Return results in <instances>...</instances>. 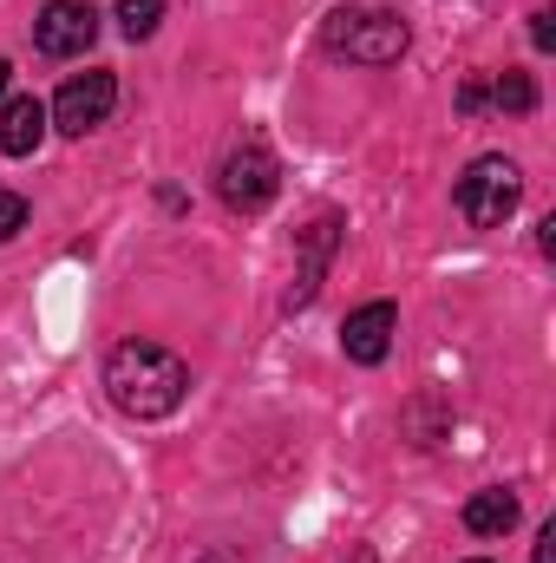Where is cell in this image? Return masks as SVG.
Wrapping results in <instances>:
<instances>
[{"label":"cell","instance_id":"cell-1","mask_svg":"<svg viewBox=\"0 0 556 563\" xmlns=\"http://www.w3.org/2000/svg\"><path fill=\"white\" fill-rule=\"evenodd\" d=\"M105 394L132 420H170L190 394V367L157 341H119L105 361Z\"/></svg>","mask_w":556,"mask_h":563},{"label":"cell","instance_id":"cell-2","mask_svg":"<svg viewBox=\"0 0 556 563\" xmlns=\"http://www.w3.org/2000/svg\"><path fill=\"white\" fill-rule=\"evenodd\" d=\"M321 46L334 59H354V66H393L413 46V26L387 7H354V13H334L321 26Z\"/></svg>","mask_w":556,"mask_h":563},{"label":"cell","instance_id":"cell-3","mask_svg":"<svg viewBox=\"0 0 556 563\" xmlns=\"http://www.w3.org/2000/svg\"><path fill=\"white\" fill-rule=\"evenodd\" d=\"M518 197H524V170L511 164V157H478L465 177H458V217L471 223V230H498L511 210H518Z\"/></svg>","mask_w":556,"mask_h":563},{"label":"cell","instance_id":"cell-4","mask_svg":"<svg viewBox=\"0 0 556 563\" xmlns=\"http://www.w3.org/2000/svg\"><path fill=\"white\" fill-rule=\"evenodd\" d=\"M112 106H119V79L105 73V66H92V73H73L66 86H59V99H53V125L66 132V139H86V132H99L105 119H112Z\"/></svg>","mask_w":556,"mask_h":563},{"label":"cell","instance_id":"cell-5","mask_svg":"<svg viewBox=\"0 0 556 563\" xmlns=\"http://www.w3.org/2000/svg\"><path fill=\"white\" fill-rule=\"evenodd\" d=\"M92 40H99V7L92 0H46L40 20H33V46L46 59H79Z\"/></svg>","mask_w":556,"mask_h":563},{"label":"cell","instance_id":"cell-6","mask_svg":"<svg viewBox=\"0 0 556 563\" xmlns=\"http://www.w3.org/2000/svg\"><path fill=\"white\" fill-rule=\"evenodd\" d=\"M216 190H223V203H230V210H263V203L281 190V164L263 151V144H243V151H230V157H223Z\"/></svg>","mask_w":556,"mask_h":563},{"label":"cell","instance_id":"cell-7","mask_svg":"<svg viewBox=\"0 0 556 563\" xmlns=\"http://www.w3.org/2000/svg\"><path fill=\"white\" fill-rule=\"evenodd\" d=\"M393 334H400V308H393V301H360V308L341 321V354L360 361V367H380L387 347H393Z\"/></svg>","mask_w":556,"mask_h":563},{"label":"cell","instance_id":"cell-8","mask_svg":"<svg viewBox=\"0 0 556 563\" xmlns=\"http://www.w3.org/2000/svg\"><path fill=\"white\" fill-rule=\"evenodd\" d=\"M334 243H341V217L321 210V217L301 230V269H294V282H288V308H308V301H314V288H321L327 263H334Z\"/></svg>","mask_w":556,"mask_h":563},{"label":"cell","instance_id":"cell-9","mask_svg":"<svg viewBox=\"0 0 556 563\" xmlns=\"http://www.w3.org/2000/svg\"><path fill=\"white\" fill-rule=\"evenodd\" d=\"M518 518H524V505L504 485H485V492L465 498V531L471 538H504V531H518Z\"/></svg>","mask_w":556,"mask_h":563},{"label":"cell","instance_id":"cell-10","mask_svg":"<svg viewBox=\"0 0 556 563\" xmlns=\"http://www.w3.org/2000/svg\"><path fill=\"white\" fill-rule=\"evenodd\" d=\"M40 139H46V106H40L33 92L7 99V106H0V151H7V157H33Z\"/></svg>","mask_w":556,"mask_h":563},{"label":"cell","instance_id":"cell-11","mask_svg":"<svg viewBox=\"0 0 556 563\" xmlns=\"http://www.w3.org/2000/svg\"><path fill=\"white\" fill-rule=\"evenodd\" d=\"M491 99H498L504 112H518V119H524V112H537V79H531V73H498Z\"/></svg>","mask_w":556,"mask_h":563},{"label":"cell","instance_id":"cell-12","mask_svg":"<svg viewBox=\"0 0 556 563\" xmlns=\"http://www.w3.org/2000/svg\"><path fill=\"white\" fill-rule=\"evenodd\" d=\"M157 20H164V0H119V26H125V40H151Z\"/></svg>","mask_w":556,"mask_h":563},{"label":"cell","instance_id":"cell-13","mask_svg":"<svg viewBox=\"0 0 556 563\" xmlns=\"http://www.w3.org/2000/svg\"><path fill=\"white\" fill-rule=\"evenodd\" d=\"M26 230V197L20 190H0V243H13Z\"/></svg>","mask_w":556,"mask_h":563},{"label":"cell","instance_id":"cell-14","mask_svg":"<svg viewBox=\"0 0 556 563\" xmlns=\"http://www.w3.org/2000/svg\"><path fill=\"white\" fill-rule=\"evenodd\" d=\"M531 46H537V53H551V46H556V26H551V13H531Z\"/></svg>","mask_w":556,"mask_h":563},{"label":"cell","instance_id":"cell-15","mask_svg":"<svg viewBox=\"0 0 556 563\" xmlns=\"http://www.w3.org/2000/svg\"><path fill=\"white\" fill-rule=\"evenodd\" d=\"M537 563H556V525H544V538H537Z\"/></svg>","mask_w":556,"mask_h":563},{"label":"cell","instance_id":"cell-16","mask_svg":"<svg viewBox=\"0 0 556 563\" xmlns=\"http://www.w3.org/2000/svg\"><path fill=\"white\" fill-rule=\"evenodd\" d=\"M347 563H380V551H374V544H360V551H354Z\"/></svg>","mask_w":556,"mask_h":563},{"label":"cell","instance_id":"cell-17","mask_svg":"<svg viewBox=\"0 0 556 563\" xmlns=\"http://www.w3.org/2000/svg\"><path fill=\"white\" fill-rule=\"evenodd\" d=\"M7 86H13V66L0 59V106H7Z\"/></svg>","mask_w":556,"mask_h":563},{"label":"cell","instance_id":"cell-18","mask_svg":"<svg viewBox=\"0 0 556 563\" xmlns=\"http://www.w3.org/2000/svg\"><path fill=\"white\" fill-rule=\"evenodd\" d=\"M465 563H491V558H465Z\"/></svg>","mask_w":556,"mask_h":563}]
</instances>
